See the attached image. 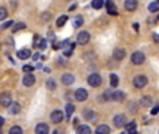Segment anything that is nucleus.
<instances>
[{
    "label": "nucleus",
    "instance_id": "1",
    "mask_svg": "<svg viewBox=\"0 0 159 134\" xmlns=\"http://www.w3.org/2000/svg\"><path fill=\"white\" fill-rule=\"evenodd\" d=\"M103 98H106V101H116V102H121L124 98H126V95H124V92H121V91H107V92H105Z\"/></svg>",
    "mask_w": 159,
    "mask_h": 134
},
{
    "label": "nucleus",
    "instance_id": "26",
    "mask_svg": "<svg viewBox=\"0 0 159 134\" xmlns=\"http://www.w3.org/2000/svg\"><path fill=\"white\" fill-rule=\"evenodd\" d=\"M103 4H105L103 0H92V4H91V6H92L95 10H99V8L103 7Z\"/></svg>",
    "mask_w": 159,
    "mask_h": 134
},
{
    "label": "nucleus",
    "instance_id": "13",
    "mask_svg": "<svg viewBox=\"0 0 159 134\" xmlns=\"http://www.w3.org/2000/svg\"><path fill=\"white\" fill-rule=\"evenodd\" d=\"M74 76L73 74H70V73H66V74H63L61 76V82H63L64 85H71L73 82H74Z\"/></svg>",
    "mask_w": 159,
    "mask_h": 134
},
{
    "label": "nucleus",
    "instance_id": "25",
    "mask_svg": "<svg viewBox=\"0 0 159 134\" xmlns=\"http://www.w3.org/2000/svg\"><path fill=\"white\" fill-rule=\"evenodd\" d=\"M82 24H84V18H82V16H77V17L74 18V22H73V27H74V28H80Z\"/></svg>",
    "mask_w": 159,
    "mask_h": 134
},
{
    "label": "nucleus",
    "instance_id": "20",
    "mask_svg": "<svg viewBox=\"0 0 159 134\" xmlns=\"http://www.w3.org/2000/svg\"><path fill=\"white\" fill-rule=\"evenodd\" d=\"M96 133L98 134H109L110 133V127L105 126V124H101V126L96 127Z\"/></svg>",
    "mask_w": 159,
    "mask_h": 134
},
{
    "label": "nucleus",
    "instance_id": "24",
    "mask_svg": "<svg viewBox=\"0 0 159 134\" xmlns=\"http://www.w3.org/2000/svg\"><path fill=\"white\" fill-rule=\"evenodd\" d=\"M67 20H69V16H60L57 18V21H56V25H57L59 28H61L67 22Z\"/></svg>",
    "mask_w": 159,
    "mask_h": 134
},
{
    "label": "nucleus",
    "instance_id": "23",
    "mask_svg": "<svg viewBox=\"0 0 159 134\" xmlns=\"http://www.w3.org/2000/svg\"><path fill=\"white\" fill-rule=\"evenodd\" d=\"M77 132L80 134H89L91 133V127L87 126V124H82V126H78L77 127Z\"/></svg>",
    "mask_w": 159,
    "mask_h": 134
},
{
    "label": "nucleus",
    "instance_id": "19",
    "mask_svg": "<svg viewBox=\"0 0 159 134\" xmlns=\"http://www.w3.org/2000/svg\"><path fill=\"white\" fill-rule=\"evenodd\" d=\"M8 109H10V113H13V115H17V113L20 112V109H21V106H20L18 102H13V104L8 106Z\"/></svg>",
    "mask_w": 159,
    "mask_h": 134
},
{
    "label": "nucleus",
    "instance_id": "33",
    "mask_svg": "<svg viewBox=\"0 0 159 134\" xmlns=\"http://www.w3.org/2000/svg\"><path fill=\"white\" fill-rule=\"evenodd\" d=\"M14 25V21H11V20H8L7 22H4L3 25H0V30H6V28H10Z\"/></svg>",
    "mask_w": 159,
    "mask_h": 134
},
{
    "label": "nucleus",
    "instance_id": "41",
    "mask_svg": "<svg viewBox=\"0 0 159 134\" xmlns=\"http://www.w3.org/2000/svg\"><path fill=\"white\" fill-rule=\"evenodd\" d=\"M32 58H34V60H38V59H39V55H38V53H35Z\"/></svg>",
    "mask_w": 159,
    "mask_h": 134
},
{
    "label": "nucleus",
    "instance_id": "21",
    "mask_svg": "<svg viewBox=\"0 0 159 134\" xmlns=\"http://www.w3.org/2000/svg\"><path fill=\"white\" fill-rule=\"evenodd\" d=\"M126 132L127 133H135L137 132V123L135 122H130L126 124Z\"/></svg>",
    "mask_w": 159,
    "mask_h": 134
},
{
    "label": "nucleus",
    "instance_id": "14",
    "mask_svg": "<svg viewBox=\"0 0 159 134\" xmlns=\"http://www.w3.org/2000/svg\"><path fill=\"white\" fill-rule=\"evenodd\" d=\"M35 133L36 134H48L49 133V127H48L46 123H39L38 126L35 127Z\"/></svg>",
    "mask_w": 159,
    "mask_h": 134
},
{
    "label": "nucleus",
    "instance_id": "2",
    "mask_svg": "<svg viewBox=\"0 0 159 134\" xmlns=\"http://www.w3.org/2000/svg\"><path fill=\"white\" fill-rule=\"evenodd\" d=\"M133 84H134L135 88H144L148 84V78H147L145 76H137L133 80Z\"/></svg>",
    "mask_w": 159,
    "mask_h": 134
},
{
    "label": "nucleus",
    "instance_id": "29",
    "mask_svg": "<svg viewBox=\"0 0 159 134\" xmlns=\"http://www.w3.org/2000/svg\"><path fill=\"white\" fill-rule=\"evenodd\" d=\"M84 118L87 119V120H92L93 118H95V112L93 110H84Z\"/></svg>",
    "mask_w": 159,
    "mask_h": 134
},
{
    "label": "nucleus",
    "instance_id": "7",
    "mask_svg": "<svg viewBox=\"0 0 159 134\" xmlns=\"http://www.w3.org/2000/svg\"><path fill=\"white\" fill-rule=\"evenodd\" d=\"M11 104H13V101H11L10 94H7V92L0 94V105H2L3 108H8Z\"/></svg>",
    "mask_w": 159,
    "mask_h": 134
},
{
    "label": "nucleus",
    "instance_id": "11",
    "mask_svg": "<svg viewBox=\"0 0 159 134\" xmlns=\"http://www.w3.org/2000/svg\"><path fill=\"white\" fill-rule=\"evenodd\" d=\"M22 84H24L25 87H32V85L35 84V76H34L32 73H27L24 76V78H22Z\"/></svg>",
    "mask_w": 159,
    "mask_h": 134
},
{
    "label": "nucleus",
    "instance_id": "32",
    "mask_svg": "<svg viewBox=\"0 0 159 134\" xmlns=\"http://www.w3.org/2000/svg\"><path fill=\"white\" fill-rule=\"evenodd\" d=\"M25 28V24L24 22H18V24H16L13 27V32H17V31H20V30H24Z\"/></svg>",
    "mask_w": 159,
    "mask_h": 134
},
{
    "label": "nucleus",
    "instance_id": "34",
    "mask_svg": "<svg viewBox=\"0 0 159 134\" xmlns=\"http://www.w3.org/2000/svg\"><path fill=\"white\" fill-rule=\"evenodd\" d=\"M6 17H7V10L4 7H0V21H3Z\"/></svg>",
    "mask_w": 159,
    "mask_h": 134
},
{
    "label": "nucleus",
    "instance_id": "16",
    "mask_svg": "<svg viewBox=\"0 0 159 134\" xmlns=\"http://www.w3.org/2000/svg\"><path fill=\"white\" fill-rule=\"evenodd\" d=\"M124 56H126V50H124V49H120V48L115 49V52H113V58H115L116 60H123Z\"/></svg>",
    "mask_w": 159,
    "mask_h": 134
},
{
    "label": "nucleus",
    "instance_id": "27",
    "mask_svg": "<svg viewBox=\"0 0 159 134\" xmlns=\"http://www.w3.org/2000/svg\"><path fill=\"white\" fill-rule=\"evenodd\" d=\"M75 110V108H74V105L73 104H67L66 105V116L67 118H70V116L73 115V112Z\"/></svg>",
    "mask_w": 159,
    "mask_h": 134
},
{
    "label": "nucleus",
    "instance_id": "30",
    "mask_svg": "<svg viewBox=\"0 0 159 134\" xmlns=\"http://www.w3.org/2000/svg\"><path fill=\"white\" fill-rule=\"evenodd\" d=\"M46 87H48V90L55 91V90H56V82H55V80H53V78H49V80H48Z\"/></svg>",
    "mask_w": 159,
    "mask_h": 134
},
{
    "label": "nucleus",
    "instance_id": "44",
    "mask_svg": "<svg viewBox=\"0 0 159 134\" xmlns=\"http://www.w3.org/2000/svg\"><path fill=\"white\" fill-rule=\"evenodd\" d=\"M158 20H159V14H158Z\"/></svg>",
    "mask_w": 159,
    "mask_h": 134
},
{
    "label": "nucleus",
    "instance_id": "4",
    "mask_svg": "<svg viewBox=\"0 0 159 134\" xmlns=\"http://www.w3.org/2000/svg\"><path fill=\"white\" fill-rule=\"evenodd\" d=\"M91 39V35L88 31H81L77 36V44L78 45H87Z\"/></svg>",
    "mask_w": 159,
    "mask_h": 134
},
{
    "label": "nucleus",
    "instance_id": "45",
    "mask_svg": "<svg viewBox=\"0 0 159 134\" xmlns=\"http://www.w3.org/2000/svg\"><path fill=\"white\" fill-rule=\"evenodd\" d=\"M0 134H2V130H0Z\"/></svg>",
    "mask_w": 159,
    "mask_h": 134
},
{
    "label": "nucleus",
    "instance_id": "17",
    "mask_svg": "<svg viewBox=\"0 0 159 134\" xmlns=\"http://www.w3.org/2000/svg\"><path fill=\"white\" fill-rule=\"evenodd\" d=\"M74 48H75V44H71V42L66 44V46L63 48V49H64V56H71V55H73V50H74Z\"/></svg>",
    "mask_w": 159,
    "mask_h": 134
},
{
    "label": "nucleus",
    "instance_id": "36",
    "mask_svg": "<svg viewBox=\"0 0 159 134\" xmlns=\"http://www.w3.org/2000/svg\"><path fill=\"white\" fill-rule=\"evenodd\" d=\"M39 49H42V50H45L46 49V39H41V42H39Z\"/></svg>",
    "mask_w": 159,
    "mask_h": 134
},
{
    "label": "nucleus",
    "instance_id": "31",
    "mask_svg": "<svg viewBox=\"0 0 159 134\" xmlns=\"http://www.w3.org/2000/svg\"><path fill=\"white\" fill-rule=\"evenodd\" d=\"M22 133V129L20 126H14L10 129V134H21Z\"/></svg>",
    "mask_w": 159,
    "mask_h": 134
},
{
    "label": "nucleus",
    "instance_id": "6",
    "mask_svg": "<svg viewBox=\"0 0 159 134\" xmlns=\"http://www.w3.org/2000/svg\"><path fill=\"white\" fill-rule=\"evenodd\" d=\"M113 123H115V126L117 127V129H121V127H126L127 119L124 115H117V116H115V119H113Z\"/></svg>",
    "mask_w": 159,
    "mask_h": 134
},
{
    "label": "nucleus",
    "instance_id": "3",
    "mask_svg": "<svg viewBox=\"0 0 159 134\" xmlns=\"http://www.w3.org/2000/svg\"><path fill=\"white\" fill-rule=\"evenodd\" d=\"M88 84H89L91 87H99V85L102 84V77L96 73L91 74V76L88 77Z\"/></svg>",
    "mask_w": 159,
    "mask_h": 134
},
{
    "label": "nucleus",
    "instance_id": "38",
    "mask_svg": "<svg viewBox=\"0 0 159 134\" xmlns=\"http://www.w3.org/2000/svg\"><path fill=\"white\" fill-rule=\"evenodd\" d=\"M152 38H154V41L157 42V44H159V34H154V35H152Z\"/></svg>",
    "mask_w": 159,
    "mask_h": 134
},
{
    "label": "nucleus",
    "instance_id": "10",
    "mask_svg": "<svg viewBox=\"0 0 159 134\" xmlns=\"http://www.w3.org/2000/svg\"><path fill=\"white\" fill-rule=\"evenodd\" d=\"M63 119H64V115H63L61 110H55V112H52V115H50V120H52L53 123H56V124L61 123Z\"/></svg>",
    "mask_w": 159,
    "mask_h": 134
},
{
    "label": "nucleus",
    "instance_id": "46",
    "mask_svg": "<svg viewBox=\"0 0 159 134\" xmlns=\"http://www.w3.org/2000/svg\"><path fill=\"white\" fill-rule=\"evenodd\" d=\"M158 2H159V0H158Z\"/></svg>",
    "mask_w": 159,
    "mask_h": 134
},
{
    "label": "nucleus",
    "instance_id": "5",
    "mask_svg": "<svg viewBox=\"0 0 159 134\" xmlns=\"http://www.w3.org/2000/svg\"><path fill=\"white\" fill-rule=\"evenodd\" d=\"M145 62V55L143 52H134L131 55V63L133 64H143Z\"/></svg>",
    "mask_w": 159,
    "mask_h": 134
},
{
    "label": "nucleus",
    "instance_id": "15",
    "mask_svg": "<svg viewBox=\"0 0 159 134\" xmlns=\"http://www.w3.org/2000/svg\"><path fill=\"white\" fill-rule=\"evenodd\" d=\"M17 56H18V59H21V60H27V59L31 58V50L30 49H21L17 52Z\"/></svg>",
    "mask_w": 159,
    "mask_h": 134
},
{
    "label": "nucleus",
    "instance_id": "18",
    "mask_svg": "<svg viewBox=\"0 0 159 134\" xmlns=\"http://www.w3.org/2000/svg\"><path fill=\"white\" fill-rule=\"evenodd\" d=\"M140 104H141V106H144V108H149L152 105V98L151 96H143Z\"/></svg>",
    "mask_w": 159,
    "mask_h": 134
},
{
    "label": "nucleus",
    "instance_id": "9",
    "mask_svg": "<svg viewBox=\"0 0 159 134\" xmlns=\"http://www.w3.org/2000/svg\"><path fill=\"white\" fill-rule=\"evenodd\" d=\"M74 96H75V99H77V101L84 102V101H87V98H88V91L84 90V88H78V90L75 91Z\"/></svg>",
    "mask_w": 159,
    "mask_h": 134
},
{
    "label": "nucleus",
    "instance_id": "43",
    "mask_svg": "<svg viewBox=\"0 0 159 134\" xmlns=\"http://www.w3.org/2000/svg\"><path fill=\"white\" fill-rule=\"evenodd\" d=\"M133 27H134V30H135V31H138V28H140V27H138V24H134Z\"/></svg>",
    "mask_w": 159,
    "mask_h": 134
},
{
    "label": "nucleus",
    "instance_id": "37",
    "mask_svg": "<svg viewBox=\"0 0 159 134\" xmlns=\"http://www.w3.org/2000/svg\"><path fill=\"white\" fill-rule=\"evenodd\" d=\"M158 113H159V105H158V106H155L154 109H152L151 115H158Z\"/></svg>",
    "mask_w": 159,
    "mask_h": 134
},
{
    "label": "nucleus",
    "instance_id": "28",
    "mask_svg": "<svg viewBox=\"0 0 159 134\" xmlns=\"http://www.w3.org/2000/svg\"><path fill=\"white\" fill-rule=\"evenodd\" d=\"M117 84H119V77L116 74H110V85H112V88H116Z\"/></svg>",
    "mask_w": 159,
    "mask_h": 134
},
{
    "label": "nucleus",
    "instance_id": "12",
    "mask_svg": "<svg viewBox=\"0 0 159 134\" xmlns=\"http://www.w3.org/2000/svg\"><path fill=\"white\" fill-rule=\"evenodd\" d=\"M137 7H138L137 0H126L124 2V8L127 11H134V10H137Z\"/></svg>",
    "mask_w": 159,
    "mask_h": 134
},
{
    "label": "nucleus",
    "instance_id": "22",
    "mask_svg": "<svg viewBox=\"0 0 159 134\" xmlns=\"http://www.w3.org/2000/svg\"><path fill=\"white\" fill-rule=\"evenodd\" d=\"M148 11H151V13H157V11H159V2L157 0V2H152L148 4Z\"/></svg>",
    "mask_w": 159,
    "mask_h": 134
},
{
    "label": "nucleus",
    "instance_id": "42",
    "mask_svg": "<svg viewBox=\"0 0 159 134\" xmlns=\"http://www.w3.org/2000/svg\"><path fill=\"white\" fill-rule=\"evenodd\" d=\"M3 123H4V119H3V118H2V116H0V127H2V126H3Z\"/></svg>",
    "mask_w": 159,
    "mask_h": 134
},
{
    "label": "nucleus",
    "instance_id": "35",
    "mask_svg": "<svg viewBox=\"0 0 159 134\" xmlns=\"http://www.w3.org/2000/svg\"><path fill=\"white\" fill-rule=\"evenodd\" d=\"M34 68H35L34 66H30V64H25V66L22 67V70H24L25 73H32V71H34Z\"/></svg>",
    "mask_w": 159,
    "mask_h": 134
},
{
    "label": "nucleus",
    "instance_id": "40",
    "mask_svg": "<svg viewBox=\"0 0 159 134\" xmlns=\"http://www.w3.org/2000/svg\"><path fill=\"white\" fill-rule=\"evenodd\" d=\"M73 124H74V127H78V119H74V120H73Z\"/></svg>",
    "mask_w": 159,
    "mask_h": 134
},
{
    "label": "nucleus",
    "instance_id": "39",
    "mask_svg": "<svg viewBox=\"0 0 159 134\" xmlns=\"http://www.w3.org/2000/svg\"><path fill=\"white\" fill-rule=\"evenodd\" d=\"M48 39H49V41H55V35H53V32H49V35H48Z\"/></svg>",
    "mask_w": 159,
    "mask_h": 134
},
{
    "label": "nucleus",
    "instance_id": "8",
    "mask_svg": "<svg viewBox=\"0 0 159 134\" xmlns=\"http://www.w3.org/2000/svg\"><path fill=\"white\" fill-rule=\"evenodd\" d=\"M106 10H107V13L110 14V16H117L119 14V11H117V7H116V4H115V2L113 0H106Z\"/></svg>",
    "mask_w": 159,
    "mask_h": 134
}]
</instances>
